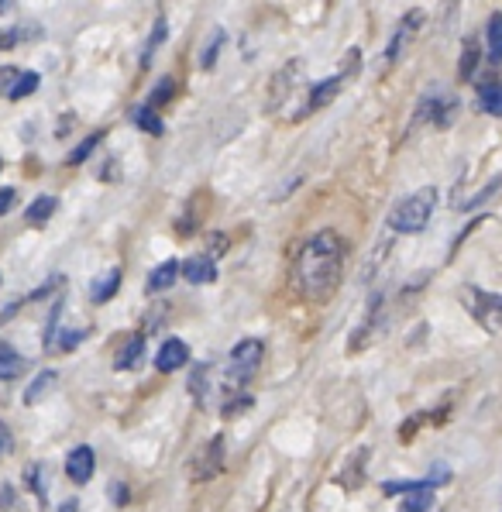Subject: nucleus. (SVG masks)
Segmentation results:
<instances>
[{
    "label": "nucleus",
    "mask_w": 502,
    "mask_h": 512,
    "mask_svg": "<svg viewBox=\"0 0 502 512\" xmlns=\"http://www.w3.org/2000/svg\"><path fill=\"white\" fill-rule=\"evenodd\" d=\"M344 265H348V244L337 231H317L303 244L300 258H296V293L303 299H317L324 303L327 296L341 286Z\"/></svg>",
    "instance_id": "nucleus-1"
},
{
    "label": "nucleus",
    "mask_w": 502,
    "mask_h": 512,
    "mask_svg": "<svg viewBox=\"0 0 502 512\" xmlns=\"http://www.w3.org/2000/svg\"><path fill=\"white\" fill-rule=\"evenodd\" d=\"M434 210H437V186H423L413 196H406V200H399L396 207H392L386 227L392 234H420L430 227Z\"/></svg>",
    "instance_id": "nucleus-2"
},
{
    "label": "nucleus",
    "mask_w": 502,
    "mask_h": 512,
    "mask_svg": "<svg viewBox=\"0 0 502 512\" xmlns=\"http://www.w3.org/2000/svg\"><path fill=\"white\" fill-rule=\"evenodd\" d=\"M262 354H265V344L258 341V337H248V341L234 344V351L227 354V368H224V392L227 396L241 392V385L255 378V372L262 368Z\"/></svg>",
    "instance_id": "nucleus-3"
},
{
    "label": "nucleus",
    "mask_w": 502,
    "mask_h": 512,
    "mask_svg": "<svg viewBox=\"0 0 502 512\" xmlns=\"http://www.w3.org/2000/svg\"><path fill=\"white\" fill-rule=\"evenodd\" d=\"M461 303H465V310L472 313L489 334L502 337V296L485 293V289H478V286H465L461 289Z\"/></svg>",
    "instance_id": "nucleus-4"
},
{
    "label": "nucleus",
    "mask_w": 502,
    "mask_h": 512,
    "mask_svg": "<svg viewBox=\"0 0 502 512\" xmlns=\"http://www.w3.org/2000/svg\"><path fill=\"white\" fill-rule=\"evenodd\" d=\"M224 458H227V440H224V433H217V437H210L207 444L193 451L190 478L193 482H214L224 471Z\"/></svg>",
    "instance_id": "nucleus-5"
},
{
    "label": "nucleus",
    "mask_w": 502,
    "mask_h": 512,
    "mask_svg": "<svg viewBox=\"0 0 502 512\" xmlns=\"http://www.w3.org/2000/svg\"><path fill=\"white\" fill-rule=\"evenodd\" d=\"M420 28H423V11H410L403 21H399V28L392 31V38H389V45H386V55H382V66L392 69L399 59L406 55V49L413 45V38L420 35Z\"/></svg>",
    "instance_id": "nucleus-6"
},
{
    "label": "nucleus",
    "mask_w": 502,
    "mask_h": 512,
    "mask_svg": "<svg viewBox=\"0 0 502 512\" xmlns=\"http://www.w3.org/2000/svg\"><path fill=\"white\" fill-rule=\"evenodd\" d=\"M303 83V59H293L289 66H282L276 76H272V86H269V110H279L289 104L296 90Z\"/></svg>",
    "instance_id": "nucleus-7"
},
{
    "label": "nucleus",
    "mask_w": 502,
    "mask_h": 512,
    "mask_svg": "<svg viewBox=\"0 0 502 512\" xmlns=\"http://www.w3.org/2000/svg\"><path fill=\"white\" fill-rule=\"evenodd\" d=\"M93 471H97V454H93V447H73L69 451V458H66V475H69V482L73 485H86L93 478Z\"/></svg>",
    "instance_id": "nucleus-8"
},
{
    "label": "nucleus",
    "mask_w": 502,
    "mask_h": 512,
    "mask_svg": "<svg viewBox=\"0 0 502 512\" xmlns=\"http://www.w3.org/2000/svg\"><path fill=\"white\" fill-rule=\"evenodd\" d=\"M186 361H190V348H186V341H179V337H169L159 348V354H155V368H159L162 375L179 372Z\"/></svg>",
    "instance_id": "nucleus-9"
},
{
    "label": "nucleus",
    "mask_w": 502,
    "mask_h": 512,
    "mask_svg": "<svg viewBox=\"0 0 502 512\" xmlns=\"http://www.w3.org/2000/svg\"><path fill=\"white\" fill-rule=\"evenodd\" d=\"M179 275H183L186 282H193V286H207V282L217 279V265L210 255H193L183 262V269H179Z\"/></svg>",
    "instance_id": "nucleus-10"
},
{
    "label": "nucleus",
    "mask_w": 502,
    "mask_h": 512,
    "mask_svg": "<svg viewBox=\"0 0 502 512\" xmlns=\"http://www.w3.org/2000/svg\"><path fill=\"white\" fill-rule=\"evenodd\" d=\"M344 83H348V73H337V76H327L324 83H317L310 90V100H307V110H324L337 93L344 90Z\"/></svg>",
    "instance_id": "nucleus-11"
},
{
    "label": "nucleus",
    "mask_w": 502,
    "mask_h": 512,
    "mask_svg": "<svg viewBox=\"0 0 502 512\" xmlns=\"http://www.w3.org/2000/svg\"><path fill=\"white\" fill-rule=\"evenodd\" d=\"M478 107L492 117H502V80L499 76H485V80H478Z\"/></svg>",
    "instance_id": "nucleus-12"
},
{
    "label": "nucleus",
    "mask_w": 502,
    "mask_h": 512,
    "mask_svg": "<svg viewBox=\"0 0 502 512\" xmlns=\"http://www.w3.org/2000/svg\"><path fill=\"white\" fill-rule=\"evenodd\" d=\"M56 382H59V372H52V368H45V372H38L35 375V382L25 389V406H38L45 396H49L52 389H56Z\"/></svg>",
    "instance_id": "nucleus-13"
},
{
    "label": "nucleus",
    "mask_w": 502,
    "mask_h": 512,
    "mask_svg": "<svg viewBox=\"0 0 502 512\" xmlns=\"http://www.w3.org/2000/svg\"><path fill=\"white\" fill-rule=\"evenodd\" d=\"M121 289V269H107L97 282L90 286V299L97 306H104L107 299H114V293Z\"/></svg>",
    "instance_id": "nucleus-14"
},
{
    "label": "nucleus",
    "mask_w": 502,
    "mask_h": 512,
    "mask_svg": "<svg viewBox=\"0 0 502 512\" xmlns=\"http://www.w3.org/2000/svg\"><path fill=\"white\" fill-rule=\"evenodd\" d=\"M141 358H145V334H135L124 344L121 358H114V372H131V368L141 365Z\"/></svg>",
    "instance_id": "nucleus-15"
},
{
    "label": "nucleus",
    "mask_w": 502,
    "mask_h": 512,
    "mask_svg": "<svg viewBox=\"0 0 502 512\" xmlns=\"http://www.w3.org/2000/svg\"><path fill=\"white\" fill-rule=\"evenodd\" d=\"M478 62H482V49H478L475 38H465V45H461V62H458V80L461 83H472L475 80Z\"/></svg>",
    "instance_id": "nucleus-16"
},
{
    "label": "nucleus",
    "mask_w": 502,
    "mask_h": 512,
    "mask_svg": "<svg viewBox=\"0 0 502 512\" xmlns=\"http://www.w3.org/2000/svg\"><path fill=\"white\" fill-rule=\"evenodd\" d=\"M179 269H183V262H176V258H169V262H162L159 269L148 275V293H166L172 282L179 279Z\"/></svg>",
    "instance_id": "nucleus-17"
},
{
    "label": "nucleus",
    "mask_w": 502,
    "mask_h": 512,
    "mask_svg": "<svg viewBox=\"0 0 502 512\" xmlns=\"http://www.w3.org/2000/svg\"><path fill=\"white\" fill-rule=\"evenodd\" d=\"M28 372V361L21 358L14 348H4L0 351V382H11V378L25 375Z\"/></svg>",
    "instance_id": "nucleus-18"
},
{
    "label": "nucleus",
    "mask_w": 502,
    "mask_h": 512,
    "mask_svg": "<svg viewBox=\"0 0 502 512\" xmlns=\"http://www.w3.org/2000/svg\"><path fill=\"white\" fill-rule=\"evenodd\" d=\"M56 207H59L56 196H38V200L28 207V214H25V217H28V224H31V227H45V224H49V217L56 214Z\"/></svg>",
    "instance_id": "nucleus-19"
},
{
    "label": "nucleus",
    "mask_w": 502,
    "mask_h": 512,
    "mask_svg": "<svg viewBox=\"0 0 502 512\" xmlns=\"http://www.w3.org/2000/svg\"><path fill=\"white\" fill-rule=\"evenodd\" d=\"M131 117H135V124H138L141 131H148V135H162V131H166L162 117L155 114V110L148 107V104H138V107H135V114H131Z\"/></svg>",
    "instance_id": "nucleus-20"
},
{
    "label": "nucleus",
    "mask_w": 502,
    "mask_h": 512,
    "mask_svg": "<svg viewBox=\"0 0 502 512\" xmlns=\"http://www.w3.org/2000/svg\"><path fill=\"white\" fill-rule=\"evenodd\" d=\"M485 38H489V59L502 62V14H492L485 25Z\"/></svg>",
    "instance_id": "nucleus-21"
},
{
    "label": "nucleus",
    "mask_w": 502,
    "mask_h": 512,
    "mask_svg": "<svg viewBox=\"0 0 502 512\" xmlns=\"http://www.w3.org/2000/svg\"><path fill=\"white\" fill-rule=\"evenodd\" d=\"M104 135H107V131H93L90 138H83L80 145H76L73 152H69L66 165H83V162H86V159H90V155H93V148H97L100 141H104Z\"/></svg>",
    "instance_id": "nucleus-22"
},
{
    "label": "nucleus",
    "mask_w": 502,
    "mask_h": 512,
    "mask_svg": "<svg viewBox=\"0 0 502 512\" xmlns=\"http://www.w3.org/2000/svg\"><path fill=\"white\" fill-rule=\"evenodd\" d=\"M172 97H176V80H172V76H166V80H162L159 86H155L152 93H148V100H145V104L152 107V110H159L162 104H169Z\"/></svg>",
    "instance_id": "nucleus-23"
},
{
    "label": "nucleus",
    "mask_w": 502,
    "mask_h": 512,
    "mask_svg": "<svg viewBox=\"0 0 502 512\" xmlns=\"http://www.w3.org/2000/svg\"><path fill=\"white\" fill-rule=\"evenodd\" d=\"M38 83H42V76H38V73H21L18 83H14V90L7 93V97H11V100H25V97H31V93L38 90Z\"/></svg>",
    "instance_id": "nucleus-24"
},
{
    "label": "nucleus",
    "mask_w": 502,
    "mask_h": 512,
    "mask_svg": "<svg viewBox=\"0 0 502 512\" xmlns=\"http://www.w3.org/2000/svg\"><path fill=\"white\" fill-rule=\"evenodd\" d=\"M430 509H434V492H413L399 506V512H430Z\"/></svg>",
    "instance_id": "nucleus-25"
},
{
    "label": "nucleus",
    "mask_w": 502,
    "mask_h": 512,
    "mask_svg": "<svg viewBox=\"0 0 502 512\" xmlns=\"http://www.w3.org/2000/svg\"><path fill=\"white\" fill-rule=\"evenodd\" d=\"M162 38H166V21H155V31H152V38H148V45H145V52H141V69H148L152 66V55H155V49L162 45Z\"/></svg>",
    "instance_id": "nucleus-26"
},
{
    "label": "nucleus",
    "mask_w": 502,
    "mask_h": 512,
    "mask_svg": "<svg viewBox=\"0 0 502 512\" xmlns=\"http://www.w3.org/2000/svg\"><path fill=\"white\" fill-rule=\"evenodd\" d=\"M454 114H458V100H434V124L437 128H451L454 124Z\"/></svg>",
    "instance_id": "nucleus-27"
},
{
    "label": "nucleus",
    "mask_w": 502,
    "mask_h": 512,
    "mask_svg": "<svg viewBox=\"0 0 502 512\" xmlns=\"http://www.w3.org/2000/svg\"><path fill=\"white\" fill-rule=\"evenodd\" d=\"M502 189V176H496V179H489V183H485L482 189H478V193L472 196V200H465L461 203V210H472V207H482L485 200H489V196H496Z\"/></svg>",
    "instance_id": "nucleus-28"
},
{
    "label": "nucleus",
    "mask_w": 502,
    "mask_h": 512,
    "mask_svg": "<svg viewBox=\"0 0 502 512\" xmlns=\"http://www.w3.org/2000/svg\"><path fill=\"white\" fill-rule=\"evenodd\" d=\"M207 372H210V368L207 365H200V368H196V372H193V378H190V392H193V399H196V403H207Z\"/></svg>",
    "instance_id": "nucleus-29"
},
{
    "label": "nucleus",
    "mask_w": 502,
    "mask_h": 512,
    "mask_svg": "<svg viewBox=\"0 0 502 512\" xmlns=\"http://www.w3.org/2000/svg\"><path fill=\"white\" fill-rule=\"evenodd\" d=\"M221 45H224V31H214L210 45H207V49H203V55H200V69H214L217 55H221Z\"/></svg>",
    "instance_id": "nucleus-30"
},
{
    "label": "nucleus",
    "mask_w": 502,
    "mask_h": 512,
    "mask_svg": "<svg viewBox=\"0 0 502 512\" xmlns=\"http://www.w3.org/2000/svg\"><path fill=\"white\" fill-rule=\"evenodd\" d=\"M59 320H62V299L52 306L49 313V324H45V348H56V330H59Z\"/></svg>",
    "instance_id": "nucleus-31"
},
{
    "label": "nucleus",
    "mask_w": 502,
    "mask_h": 512,
    "mask_svg": "<svg viewBox=\"0 0 502 512\" xmlns=\"http://www.w3.org/2000/svg\"><path fill=\"white\" fill-rule=\"evenodd\" d=\"M25 482L31 492L38 495V502H45V482H42V464H31V468L25 471Z\"/></svg>",
    "instance_id": "nucleus-32"
},
{
    "label": "nucleus",
    "mask_w": 502,
    "mask_h": 512,
    "mask_svg": "<svg viewBox=\"0 0 502 512\" xmlns=\"http://www.w3.org/2000/svg\"><path fill=\"white\" fill-rule=\"evenodd\" d=\"M251 406H255V399L241 392V396H231V399H227L221 413H224V416H241V413H245V409H251Z\"/></svg>",
    "instance_id": "nucleus-33"
},
{
    "label": "nucleus",
    "mask_w": 502,
    "mask_h": 512,
    "mask_svg": "<svg viewBox=\"0 0 502 512\" xmlns=\"http://www.w3.org/2000/svg\"><path fill=\"white\" fill-rule=\"evenodd\" d=\"M28 35H31V31H11V28H7V31H0V52L14 49V45H18L21 38H28Z\"/></svg>",
    "instance_id": "nucleus-34"
},
{
    "label": "nucleus",
    "mask_w": 502,
    "mask_h": 512,
    "mask_svg": "<svg viewBox=\"0 0 502 512\" xmlns=\"http://www.w3.org/2000/svg\"><path fill=\"white\" fill-rule=\"evenodd\" d=\"M90 334V327H80V330H73V334H66V337H59V351H73L76 344L83 341V337Z\"/></svg>",
    "instance_id": "nucleus-35"
},
{
    "label": "nucleus",
    "mask_w": 502,
    "mask_h": 512,
    "mask_svg": "<svg viewBox=\"0 0 502 512\" xmlns=\"http://www.w3.org/2000/svg\"><path fill=\"white\" fill-rule=\"evenodd\" d=\"M18 69H14V66H4V69H0V93H11L14 90V83H18Z\"/></svg>",
    "instance_id": "nucleus-36"
},
{
    "label": "nucleus",
    "mask_w": 502,
    "mask_h": 512,
    "mask_svg": "<svg viewBox=\"0 0 502 512\" xmlns=\"http://www.w3.org/2000/svg\"><path fill=\"white\" fill-rule=\"evenodd\" d=\"M14 200H18V193H14V189H0V214H7V210L14 207Z\"/></svg>",
    "instance_id": "nucleus-37"
},
{
    "label": "nucleus",
    "mask_w": 502,
    "mask_h": 512,
    "mask_svg": "<svg viewBox=\"0 0 502 512\" xmlns=\"http://www.w3.org/2000/svg\"><path fill=\"white\" fill-rule=\"evenodd\" d=\"M111 499L117 502V506H128V485H111Z\"/></svg>",
    "instance_id": "nucleus-38"
},
{
    "label": "nucleus",
    "mask_w": 502,
    "mask_h": 512,
    "mask_svg": "<svg viewBox=\"0 0 502 512\" xmlns=\"http://www.w3.org/2000/svg\"><path fill=\"white\" fill-rule=\"evenodd\" d=\"M11 447H14V440H11V430L0 423V454H11Z\"/></svg>",
    "instance_id": "nucleus-39"
},
{
    "label": "nucleus",
    "mask_w": 502,
    "mask_h": 512,
    "mask_svg": "<svg viewBox=\"0 0 502 512\" xmlns=\"http://www.w3.org/2000/svg\"><path fill=\"white\" fill-rule=\"evenodd\" d=\"M210 251H214V255H224V251H227V238L214 234V238H210Z\"/></svg>",
    "instance_id": "nucleus-40"
},
{
    "label": "nucleus",
    "mask_w": 502,
    "mask_h": 512,
    "mask_svg": "<svg viewBox=\"0 0 502 512\" xmlns=\"http://www.w3.org/2000/svg\"><path fill=\"white\" fill-rule=\"evenodd\" d=\"M59 512H76V502H73V499H69V502H62Z\"/></svg>",
    "instance_id": "nucleus-41"
},
{
    "label": "nucleus",
    "mask_w": 502,
    "mask_h": 512,
    "mask_svg": "<svg viewBox=\"0 0 502 512\" xmlns=\"http://www.w3.org/2000/svg\"><path fill=\"white\" fill-rule=\"evenodd\" d=\"M7 11H14V4H0V14H7Z\"/></svg>",
    "instance_id": "nucleus-42"
},
{
    "label": "nucleus",
    "mask_w": 502,
    "mask_h": 512,
    "mask_svg": "<svg viewBox=\"0 0 502 512\" xmlns=\"http://www.w3.org/2000/svg\"><path fill=\"white\" fill-rule=\"evenodd\" d=\"M0 165H4V162H0Z\"/></svg>",
    "instance_id": "nucleus-43"
}]
</instances>
